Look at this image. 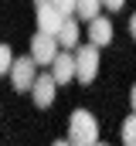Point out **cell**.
Here are the masks:
<instances>
[{
    "mask_svg": "<svg viewBox=\"0 0 136 146\" xmlns=\"http://www.w3.org/2000/svg\"><path fill=\"white\" fill-rule=\"evenodd\" d=\"M68 143L71 146H95L99 143V122H95V115L85 109L71 112V119H68Z\"/></svg>",
    "mask_w": 136,
    "mask_h": 146,
    "instance_id": "cell-1",
    "label": "cell"
},
{
    "mask_svg": "<svg viewBox=\"0 0 136 146\" xmlns=\"http://www.w3.org/2000/svg\"><path fill=\"white\" fill-rule=\"evenodd\" d=\"M71 61H75V78L82 85L95 82V75H99V48L95 44H78L75 54H71Z\"/></svg>",
    "mask_w": 136,
    "mask_h": 146,
    "instance_id": "cell-2",
    "label": "cell"
},
{
    "mask_svg": "<svg viewBox=\"0 0 136 146\" xmlns=\"http://www.w3.org/2000/svg\"><path fill=\"white\" fill-rule=\"evenodd\" d=\"M34 68H37V65H34L31 58H14V61H10V68H7V72H10V82H14V88H17V92H27V88H31V82H34Z\"/></svg>",
    "mask_w": 136,
    "mask_h": 146,
    "instance_id": "cell-3",
    "label": "cell"
},
{
    "mask_svg": "<svg viewBox=\"0 0 136 146\" xmlns=\"http://www.w3.org/2000/svg\"><path fill=\"white\" fill-rule=\"evenodd\" d=\"M55 54H58V41L51 34H41L37 31V37H31V61L34 65H51Z\"/></svg>",
    "mask_w": 136,
    "mask_h": 146,
    "instance_id": "cell-4",
    "label": "cell"
},
{
    "mask_svg": "<svg viewBox=\"0 0 136 146\" xmlns=\"http://www.w3.org/2000/svg\"><path fill=\"white\" fill-rule=\"evenodd\" d=\"M55 88H58V85H55L51 75H34V82H31L27 92L34 95V106H37V109H48V106L55 102Z\"/></svg>",
    "mask_w": 136,
    "mask_h": 146,
    "instance_id": "cell-5",
    "label": "cell"
},
{
    "mask_svg": "<svg viewBox=\"0 0 136 146\" xmlns=\"http://www.w3.org/2000/svg\"><path fill=\"white\" fill-rule=\"evenodd\" d=\"M34 17H37V31H41V34H51V37L58 34V27H61V21H65L51 3H37Z\"/></svg>",
    "mask_w": 136,
    "mask_h": 146,
    "instance_id": "cell-6",
    "label": "cell"
},
{
    "mask_svg": "<svg viewBox=\"0 0 136 146\" xmlns=\"http://www.w3.org/2000/svg\"><path fill=\"white\" fill-rule=\"evenodd\" d=\"M51 78H55V85H68L71 78H75V61H71V54L68 51H58L55 58H51Z\"/></svg>",
    "mask_w": 136,
    "mask_h": 146,
    "instance_id": "cell-7",
    "label": "cell"
},
{
    "mask_svg": "<svg viewBox=\"0 0 136 146\" xmlns=\"http://www.w3.org/2000/svg\"><path fill=\"white\" fill-rule=\"evenodd\" d=\"M109 41H112V24H109L105 17H92V21H89V44L105 48Z\"/></svg>",
    "mask_w": 136,
    "mask_h": 146,
    "instance_id": "cell-8",
    "label": "cell"
},
{
    "mask_svg": "<svg viewBox=\"0 0 136 146\" xmlns=\"http://www.w3.org/2000/svg\"><path fill=\"white\" fill-rule=\"evenodd\" d=\"M55 41H58L65 51L78 48V24H75L71 17H65V21H61V27H58V34H55Z\"/></svg>",
    "mask_w": 136,
    "mask_h": 146,
    "instance_id": "cell-9",
    "label": "cell"
},
{
    "mask_svg": "<svg viewBox=\"0 0 136 146\" xmlns=\"http://www.w3.org/2000/svg\"><path fill=\"white\" fill-rule=\"evenodd\" d=\"M102 3L99 0H75V14L82 17V21H92V17H99Z\"/></svg>",
    "mask_w": 136,
    "mask_h": 146,
    "instance_id": "cell-10",
    "label": "cell"
},
{
    "mask_svg": "<svg viewBox=\"0 0 136 146\" xmlns=\"http://www.w3.org/2000/svg\"><path fill=\"white\" fill-rule=\"evenodd\" d=\"M123 146H136V115L123 122Z\"/></svg>",
    "mask_w": 136,
    "mask_h": 146,
    "instance_id": "cell-11",
    "label": "cell"
},
{
    "mask_svg": "<svg viewBox=\"0 0 136 146\" xmlns=\"http://www.w3.org/2000/svg\"><path fill=\"white\" fill-rule=\"evenodd\" d=\"M51 7H55L61 17H71V14H75V0H51Z\"/></svg>",
    "mask_w": 136,
    "mask_h": 146,
    "instance_id": "cell-12",
    "label": "cell"
},
{
    "mask_svg": "<svg viewBox=\"0 0 136 146\" xmlns=\"http://www.w3.org/2000/svg\"><path fill=\"white\" fill-rule=\"evenodd\" d=\"M10 61H14V51H10L7 44H0V75H7V68H10Z\"/></svg>",
    "mask_w": 136,
    "mask_h": 146,
    "instance_id": "cell-13",
    "label": "cell"
},
{
    "mask_svg": "<svg viewBox=\"0 0 136 146\" xmlns=\"http://www.w3.org/2000/svg\"><path fill=\"white\" fill-rule=\"evenodd\" d=\"M99 3H102V7H109V10H119L126 0H99Z\"/></svg>",
    "mask_w": 136,
    "mask_h": 146,
    "instance_id": "cell-14",
    "label": "cell"
},
{
    "mask_svg": "<svg viewBox=\"0 0 136 146\" xmlns=\"http://www.w3.org/2000/svg\"><path fill=\"white\" fill-rule=\"evenodd\" d=\"M55 146H71V143H68V139H55Z\"/></svg>",
    "mask_w": 136,
    "mask_h": 146,
    "instance_id": "cell-15",
    "label": "cell"
},
{
    "mask_svg": "<svg viewBox=\"0 0 136 146\" xmlns=\"http://www.w3.org/2000/svg\"><path fill=\"white\" fill-rule=\"evenodd\" d=\"M37 3H51V0H34V7H37Z\"/></svg>",
    "mask_w": 136,
    "mask_h": 146,
    "instance_id": "cell-16",
    "label": "cell"
},
{
    "mask_svg": "<svg viewBox=\"0 0 136 146\" xmlns=\"http://www.w3.org/2000/svg\"><path fill=\"white\" fill-rule=\"evenodd\" d=\"M95 146H105V143H95Z\"/></svg>",
    "mask_w": 136,
    "mask_h": 146,
    "instance_id": "cell-17",
    "label": "cell"
}]
</instances>
